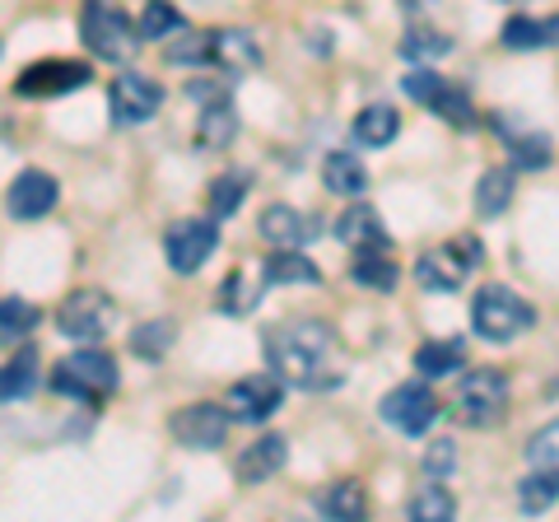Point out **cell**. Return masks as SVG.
I'll list each match as a JSON object with an SVG mask.
<instances>
[{"label": "cell", "instance_id": "cell-1", "mask_svg": "<svg viewBox=\"0 0 559 522\" xmlns=\"http://www.w3.org/2000/svg\"><path fill=\"white\" fill-rule=\"evenodd\" d=\"M266 364L275 378L304 392H326L341 382V341L326 322H285L266 332Z\"/></svg>", "mask_w": 559, "mask_h": 522}, {"label": "cell", "instance_id": "cell-2", "mask_svg": "<svg viewBox=\"0 0 559 522\" xmlns=\"http://www.w3.org/2000/svg\"><path fill=\"white\" fill-rule=\"evenodd\" d=\"M80 38L98 61L127 66L140 47V24H131V14L117 10L112 0H84L80 5Z\"/></svg>", "mask_w": 559, "mask_h": 522}, {"label": "cell", "instance_id": "cell-3", "mask_svg": "<svg viewBox=\"0 0 559 522\" xmlns=\"http://www.w3.org/2000/svg\"><path fill=\"white\" fill-rule=\"evenodd\" d=\"M471 327L485 341H518L536 327V308L509 285H480L476 299H471Z\"/></svg>", "mask_w": 559, "mask_h": 522}, {"label": "cell", "instance_id": "cell-4", "mask_svg": "<svg viewBox=\"0 0 559 522\" xmlns=\"http://www.w3.org/2000/svg\"><path fill=\"white\" fill-rule=\"evenodd\" d=\"M51 392L75 396V402H103V396L117 392V359L108 351L84 345V351L66 355L57 364V373H51Z\"/></svg>", "mask_w": 559, "mask_h": 522}, {"label": "cell", "instance_id": "cell-5", "mask_svg": "<svg viewBox=\"0 0 559 522\" xmlns=\"http://www.w3.org/2000/svg\"><path fill=\"white\" fill-rule=\"evenodd\" d=\"M215 248H219V224H215V215H210V220H201V215L178 220L164 234V257H168V266L178 271V275H197Z\"/></svg>", "mask_w": 559, "mask_h": 522}, {"label": "cell", "instance_id": "cell-6", "mask_svg": "<svg viewBox=\"0 0 559 522\" xmlns=\"http://www.w3.org/2000/svg\"><path fill=\"white\" fill-rule=\"evenodd\" d=\"M406 94L415 103H425L433 117H443L448 127H471V121H476V108H471V98H466L462 84L443 80L439 71H429V66H419V71L406 75Z\"/></svg>", "mask_w": 559, "mask_h": 522}, {"label": "cell", "instance_id": "cell-7", "mask_svg": "<svg viewBox=\"0 0 559 522\" xmlns=\"http://www.w3.org/2000/svg\"><path fill=\"white\" fill-rule=\"evenodd\" d=\"M112 318H117V308L103 289H75L57 308V332L70 341H98V336H108Z\"/></svg>", "mask_w": 559, "mask_h": 522}, {"label": "cell", "instance_id": "cell-8", "mask_svg": "<svg viewBox=\"0 0 559 522\" xmlns=\"http://www.w3.org/2000/svg\"><path fill=\"white\" fill-rule=\"evenodd\" d=\"M457 411L466 425H495L503 411H509V378L499 369H471L457 382Z\"/></svg>", "mask_w": 559, "mask_h": 522}, {"label": "cell", "instance_id": "cell-9", "mask_svg": "<svg viewBox=\"0 0 559 522\" xmlns=\"http://www.w3.org/2000/svg\"><path fill=\"white\" fill-rule=\"evenodd\" d=\"M173 439L191 452H215L224 439H229V411L215 406V402H191L182 411H173Z\"/></svg>", "mask_w": 559, "mask_h": 522}, {"label": "cell", "instance_id": "cell-10", "mask_svg": "<svg viewBox=\"0 0 559 522\" xmlns=\"http://www.w3.org/2000/svg\"><path fill=\"white\" fill-rule=\"evenodd\" d=\"M382 420L401 434H411V439H419V434H429V425L439 420V396H433L425 382H401V388L382 396Z\"/></svg>", "mask_w": 559, "mask_h": 522}, {"label": "cell", "instance_id": "cell-11", "mask_svg": "<svg viewBox=\"0 0 559 522\" xmlns=\"http://www.w3.org/2000/svg\"><path fill=\"white\" fill-rule=\"evenodd\" d=\"M108 108H112V121H117V127H145V121L164 108V90H159V84H154L150 75L127 71V75H117V80H112Z\"/></svg>", "mask_w": 559, "mask_h": 522}, {"label": "cell", "instance_id": "cell-12", "mask_svg": "<svg viewBox=\"0 0 559 522\" xmlns=\"http://www.w3.org/2000/svg\"><path fill=\"white\" fill-rule=\"evenodd\" d=\"M94 80V71L84 61H33L28 71H20L14 80V94L20 98H57V94H75Z\"/></svg>", "mask_w": 559, "mask_h": 522}, {"label": "cell", "instance_id": "cell-13", "mask_svg": "<svg viewBox=\"0 0 559 522\" xmlns=\"http://www.w3.org/2000/svg\"><path fill=\"white\" fill-rule=\"evenodd\" d=\"M280 402H285V378H275V373L238 378L229 388V406H234L238 420H248V425L271 420V415L280 411Z\"/></svg>", "mask_w": 559, "mask_h": 522}, {"label": "cell", "instance_id": "cell-14", "mask_svg": "<svg viewBox=\"0 0 559 522\" xmlns=\"http://www.w3.org/2000/svg\"><path fill=\"white\" fill-rule=\"evenodd\" d=\"M57 197H61V187H57V178H51V173L24 168L20 178L10 182V191H5V211H10L14 220L33 224V220H43L51 205H57Z\"/></svg>", "mask_w": 559, "mask_h": 522}, {"label": "cell", "instance_id": "cell-15", "mask_svg": "<svg viewBox=\"0 0 559 522\" xmlns=\"http://www.w3.org/2000/svg\"><path fill=\"white\" fill-rule=\"evenodd\" d=\"M285 462H289V439L285 434H261L257 443L242 448V458L234 462V472L242 485H266L271 476L285 472Z\"/></svg>", "mask_w": 559, "mask_h": 522}, {"label": "cell", "instance_id": "cell-16", "mask_svg": "<svg viewBox=\"0 0 559 522\" xmlns=\"http://www.w3.org/2000/svg\"><path fill=\"white\" fill-rule=\"evenodd\" d=\"M466 275H471V266L457 257V248H429L425 257L415 261V285L419 289H429V294H457L462 285H466Z\"/></svg>", "mask_w": 559, "mask_h": 522}, {"label": "cell", "instance_id": "cell-17", "mask_svg": "<svg viewBox=\"0 0 559 522\" xmlns=\"http://www.w3.org/2000/svg\"><path fill=\"white\" fill-rule=\"evenodd\" d=\"M257 229L261 238L271 242V248H304V242L318 238V220L304 215V211H294V205H266L257 220Z\"/></svg>", "mask_w": 559, "mask_h": 522}, {"label": "cell", "instance_id": "cell-18", "mask_svg": "<svg viewBox=\"0 0 559 522\" xmlns=\"http://www.w3.org/2000/svg\"><path fill=\"white\" fill-rule=\"evenodd\" d=\"M349 281L364 285V289H378V294H392L401 271H396V257H392V242H373V248H355L349 257Z\"/></svg>", "mask_w": 559, "mask_h": 522}, {"label": "cell", "instance_id": "cell-19", "mask_svg": "<svg viewBox=\"0 0 559 522\" xmlns=\"http://www.w3.org/2000/svg\"><path fill=\"white\" fill-rule=\"evenodd\" d=\"M210 66L229 75H248L261 66V47L248 28H215V43H210Z\"/></svg>", "mask_w": 559, "mask_h": 522}, {"label": "cell", "instance_id": "cell-20", "mask_svg": "<svg viewBox=\"0 0 559 522\" xmlns=\"http://www.w3.org/2000/svg\"><path fill=\"white\" fill-rule=\"evenodd\" d=\"M261 281L266 285H322V271L299 248H275L261 261Z\"/></svg>", "mask_w": 559, "mask_h": 522}, {"label": "cell", "instance_id": "cell-21", "mask_svg": "<svg viewBox=\"0 0 559 522\" xmlns=\"http://www.w3.org/2000/svg\"><path fill=\"white\" fill-rule=\"evenodd\" d=\"M499 43L509 51H540V47H555L559 43V14H546V20H532V14H513L503 24Z\"/></svg>", "mask_w": 559, "mask_h": 522}, {"label": "cell", "instance_id": "cell-22", "mask_svg": "<svg viewBox=\"0 0 559 522\" xmlns=\"http://www.w3.org/2000/svg\"><path fill=\"white\" fill-rule=\"evenodd\" d=\"M336 238L345 242V248H373V242H392L388 229H382L378 211H373V205H364V201L345 205V211L336 215Z\"/></svg>", "mask_w": 559, "mask_h": 522}, {"label": "cell", "instance_id": "cell-23", "mask_svg": "<svg viewBox=\"0 0 559 522\" xmlns=\"http://www.w3.org/2000/svg\"><path fill=\"white\" fill-rule=\"evenodd\" d=\"M318 503V513L331 518V522H355L369 513V495H364V485L359 481H336V485H326V490L312 499Z\"/></svg>", "mask_w": 559, "mask_h": 522}, {"label": "cell", "instance_id": "cell-24", "mask_svg": "<svg viewBox=\"0 0 559 522\" xmlns=\"http://www.w3.org/2000/svg\"><path fill=\"white\" fill-rule=\"evenodd\" d=\"M322 182H326V191H336V197H359V191L369 187V168L355 159V150H331L322 159Z\"/></svg>", "mask_w": 559, "mask_h": 522}, {"label": "cell", "instance_id": "cell-25", "mask_svg": "<svg viewBox=\"0 0 559 522\" xmlns=\"http://www.w3.org/2000/svg\"><path fill=\"white\" fill-rule=\"evenodd\" d=\"M234 135H238V112H234V103H229V98L205 103L201 121H197V141H201L205 150H229Z\"/></svg>", "mask_w": 559, "mask_h": 522}, {"label": "cell", "instance_id": "cell-26", "mask_svg": "<svg viewBox=\"0 0 559 522\" xmlns=\"http://www.w3.org/2000/svg\"><path fill=\"white\" fill-rule=\"evenodd\" d=\"M38 364L43 359L33 345H24L10 364H0V402H24V396L38 388Z\"/></svg>", "mask_w": 559, "mask_h": 522}, {"label": "cell", "instance_id": "cell-27", "mask_svg": "<svg viewBox=\"0 0 559 522\" xmlns=\"http://www.w3.org/2000/svg\"><path fill=\"white\" fill-rule=\"evenodd\" d=\"M396 131H401V112L388 108V103H369V108L355 117V141H359V145H369V150L392 145V141H396Z\"/></svg>", "mask_w": 559, "mask_h": 522}, {"label": "cell", "instance_id": "cell-28", "mask_svg": "<svg viewBox=\"0 0 559 522\" xmlns=\"http://www.w3.org/2000/svg\"><path fill=\"white\" fill-rule=\"evenodd\" d=\"M462 364H466V345L462 341H425L415 351L419 378H448V373H457Z\"/></svg>", "mask_w": 559, "mask_h": 522}, {"label": "cell", "instance_id": "cell-29", "mask_svg": "<svg viewBox=\"0 0 559 522\" xmlns=\"http://www.w3.org/2000/svg\"><path fill=\"white\" fill-rule=\"evenodd\" d=\"M406 518H415V522H452L457 518V499H452V490H443L439 481H429V485H419V490L411 495Z\"/></svg>", "mask_w": 559, "mask_h": 522}, {"label": "cell", "instance_id": "cell-30", "mask_svg": "<svg viewBox=\"0 0 559 522\" xmlns=\"http://www.w3.org/2000/svg\"><path fill=\"white\" fill-rule=\"evenodd\" d=\"M513 168H485V178L476 182V211L480 215H503L509 211V201H513Z\"/></svg>", "mask_w": 559, "mask_h": 522}, {"label": "cell", "instance_id": "cell-31", "mask_svg": "<svg viewBox=\"0 0 559 522\" xmlns=\"http://www.w3.org/2000/svg\"><path fill=\"white\" fill-rule=\"evenodd\" d=\"M248 187H252V178H248L242 168L219 173V178L210 182V215H215V220H229L238 205H242V197H248Z\"/></svg>", "mask_w": 559, "mask_h": 522}, {"label": "cell", "instance_id": "cell-32", "mask_svg": "<svg viewBox=\"0 0 559 522\" xmlns=\"http://www.w3.org/2000/svg\"><path fill=\"white\" fill-rule=\"evenodd\" d=\"M38 322H43L38 304H28V299H0V345H20Z\"/></svg>", "mask_w": 559, "mask_h": 522}, {"label": "cell", "instance_id": "cell-33", "mask_svg": "<svg viewBox=\"0 0 559 522\" xmlns=\"http://www.w3.org/2000/svg\"><path fill=\"white\" fill-rule=\"evenodd\" d=\"M555 499H559V472H550V466H532V476L518 485L522 513H546Z\"/></svg>", "mask_w": 559, "mask_h": 522}, {"label": "cell", "instance_id": "cell-34", "mask_svg": "<svg viewBox=\"0 0 559 522\" xmlns=\"http://www.w3.org/2000/svg\"><path fill=\"white\" fill-rule=\"evenodd\" d=\"M135 24H140V38H154V43H164V38H173V33L187 28L182 10L168 5V0H145V10H140Z\"/></svg>", "mask_w": 559, "mask_h": 522}, {"label": "cell", "instance_id": "cell-35", "mask_svg": "<svg viewBox=\"0 0 559 522\" xmlns=\"http://www.w3.org/2000/svg\"><path fill=\"white\" fill-rule=\"evenodd\" d=\"M261 304V294H257V281L248 271H229L224 275V285H219V312H229V318H248V312Z\"/></svg>", "mask_w": 559, "mask_h": 522}, {"label": "cell", "instance_id": "cell-36", "mask_svg": "<svg viewBox=\"0 0 559 522\" xmlns=\"http://www.w3.org/2000/svg\"><path fill=\"white\" fill-rule=\"evenodd\" d=\"M173 341H178V322H173V318H154V322H145V327H135V332H131V355L159 359V355H168Z\"/></svg>", "mask_w": 559, "mask_h": 522}, {"label": "cell", "instance_id": "cell-37", "mask_svg": "<svg viewBox=\"0 0 559 522\" xmlns=\"http://www.w3.org/2000/svg\"><path fill=\"white\" fill-rule=\"evenodd\" d=\"M210 43H215V28H182V33H173L168 61L173 66H210Z\"/></svg>", "mask_w": 559, "mask_h": 522}, {"label": "cell", "instance_id": "cell-38", "mask_svg": "<svg viewBox=\"0 0 559 522\" xmlns=\"http://www.w3.org/2000/svg\"><path fill=\"white\" fill-rule=\"evenodd\" d=\"M452 51V38L439 28H411L406 38H401V57L415 61V66H429V61H439Z\"/></svg>", "mask_w": 559, "mask_h": 522}, {"label": "cell", "instance_id": "cell-39", "mask_svg": "<svg viewBox=\"0 0 559 522\" xmlns=\"http://www.w3.org/2000/svg\"><path fill=\"white\" fill-rule=\"evenodd\" d=\"M509 159L513 168H546L550 164V141L546 135H536V131H509Z\"/></svg>", "mask_w": 559, "mask_h": 522}, {"label": "cell", "instance_id": "cell-40", "mask_svg": "<svg viewBox=\"0 0 559 522\" xmlns=\"http://www.w3.org/2000/svg\"><path fill=\"white\" fill-rule=\"evenodd\" d=\"M527 458H532V466H550V472H559V420L532 434Z\"/></svg>", "mask_w": 559, "mask_h": 522}, {"label": "cell", "instance_id": "cell-41", "mask_svg": "<svg viewBox=\"0 0 559 522\" xmlns=\"http://www.w3.org/2000/svg\"><path fill=\"white\" fill-rule=\"evenodd\" d=\"M452 462H457V443H452V439H433L429 452H425V472H429V481H443V476L452 472Z\"/></svg>", "mask_w": 559, "mask_h": 522}, {"label": "cell", "instance_id": "cell-42", "mask_svg": "<svg viewBox=\"0 0 559 522\" xmlns=\"http://www.w3.org/2000/svg\"><path fill=\"white\" fill-rule=\"evenodd\" d=\"M452 248H457V257L466 261L471 271H476L480 261H485V248H480V238H476V234H457V238H452Z\"/></svg>", "mask_w": 559, "mask_h": 522}, {"label": "cell", "instance_id": "cell-43", "mask_svg": "<svg viewBox=\"0 0 559 522\" xmlns=\"http://www.w3.org/2000/svg\"><path fill=\"white\" fill-rule=\"evenodd\" d=\"M187 98H197V103H215V98H229V94H224V84L191 80V84H187Z\"/></svg>", "mask_w": 559, "mask_h": 522}]
</instances>
